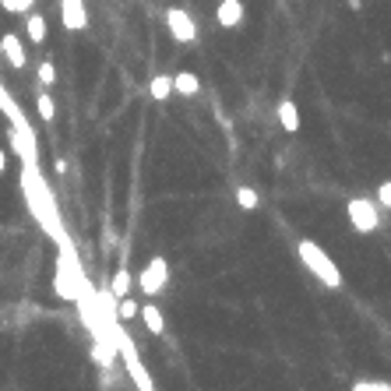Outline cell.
<instances>
[{
    "instance_id": "cell-1",
    "label": "cell",
    "mask_w": 391,
    "mask_h": 391,
    "mask_svg": "<svg viewBox=\"0 0 391 391\" xmlns=\"http://www.w3.org/2000/svg\"><path fill=\"white\" fill-rule=\"evenodd\" d=\"M21 191H25V204H28V212L36 215V222H39L53 240L64 236V226H60L56 204H53V194H50V187H46L43 173H39V162H21Z\"/></svg>"
},
{
    "instance_id": "cell-2",
    "label": "cell",
    "mask_w": 391,
    "mask_h": 391,
    "mask_svg": "<svg viewBox=\"0 0 391 391\" xmlns=\"http://www.w3.org/2000/svg\"><path fill=\"white\" fill-rule=\"evenodd\" d=\"M296 251H299V261H304V268H307V272H310L324 289H342V286H346V279H342V272H339V264L324 254L321 244H314V240H299Z\"/></svg>"
},
{
    "instance_id": "cell-3",
    "label": "cell",
    "mask_w": 391,
    "mask_h": 391,
    "mask_svg": "<svg viewBox=\"0 0 391 391\" xmlns=\"http://www.w3.org/2000/svg\"><path fill=\"white\" fill-rule=\"evenodd\" d=\"M138 282V289L145 293V296H159V293H166V286H169V261L166 257H148V264L141 268V275L134 279Z\"/></svg>"
},
{
    "instance_id": "cell-4",
    "label": "cell",
    "mask_w": 391,
    "mask_h": 391,
    "mask_svg": "<svg viewBox=\"0 0 391 391\" xmlns=\"http://www.w3.org/2000/svg\"><path fill=\"white\" fill-rule=\"evenodd\" d=\"M346 215H349V222H352L356 233H377V226H381L377 204L367 201V198H352V201H346Z\"/></svg>"
},
{
    "instance_id": "cell-5",
    "label": "cell",
    "mask_w": 391,
    "mask_h": 391,
    "mask_svg": "<svg viewBox=\"0 0 391 391\" xmlns=\"http://www.w3.org/2000/svg\"><path fill=\"white\" fill-rule=\"evenodd\" d=\"M166 28H169V36L176 43H194L198 39V21L191 18L187 8H166Z\"/></svg>"
},
{
    "instance_id": "cell-6",
    "label": "cell",
    "mask_w": 391,
    "mask_h": 391,
    "mask_svg": "<svg viewBox=\"0 0 391 391\" xmlns=\"http://www.w3.org/2000/svg\"><path fill=\"white\" fill-rule=\"evenodd\" d=\"M60 21H64L67 32H81V28H88L85 0H60Z\"/></svg>"
},
{
    "instance_id": "cell-7",
    "label": "cell",
    "mask_w": 391,
    "mask_h": 391,
    "mask_svg": "<svg viewBox=\"0 0 391 391\" xmlns=\"http://www.w3.org/2000/svg\"><path fill=\"white\" fill-rule=\"evenodd\" d=\"M0 56H4L14 71H21V67L28 64V56H25V43H21V36H18V32H4V36H0Z\"/></svg>"
},
{
    "instance_id": "cell-8",
    "label": "cell",
    "mask_w": 391,
    "mask_h": 391,
    "mask_svg": "<svg viewBox=\"0 0 391 391\" xmlns=\"http://www.w3.org/2000/svg\"><path fill=\"white\" fill-rule=\"evenodd\" d=\"M215 21L222 28H236L240 21H244V4H240V0H219L215 4Z\"/></svg>"
},
{
    "instance_id": "cell-9",
    "label": "cell",
    "mask_w": 391,
    "mask_h": 391,
    "mask_svg": "<svg viewBox=\"0 0 391 391\" xmlns=\"http://www.w3.org/2000/svg\"><path fill=\"white\" fill-rule=\"evenodd\" d=\"M201 92V81L194 71H176L173 74V96H184V99H194Z\"/></svg>"
},
{
    "instance_id": "cell-10",
    "label": "cell",
    "mask_w": 391,
    "mask_h": 391,
    "mask_svg": "<svg viewBox=\"0 0 391 391\" xmlns=\"http://www.w3.org/2000/svg\"><path fill=\"white\" fill-rule=\"evenodd\" d=\"M279 124H282V131H289V134H296L299 131V109H296V103L293 99H279Z\"/></svg>"
},
{
    "instance_id": "cell-11",
    "label": "cell",
    "mask_w": 391,
    "mask_h": 391,
    "mask_svg": "<svg viewBox=\"0 0 391 391\" xmlns=\"http://www.w3.org/2000/svg\"><path fill=\"white\" fill-rule=\"evenodd\" d=\"M25 32H28V43L43 46V43H46V18H43L39 11H28V14H25Z\"/></svg>"
},
{
    "instance_id": "cell-12",
    "label": "cell",
    "mask_w": 391,
    "mask_h": 391,
    "mask_svg": "<svg viewBox=\"0 0 391 391\" xmlns=\"http://www.w3.org/2000/svg\"><path fill=\"white\" fill-rule=\"evenodd\" d=\"M138 314H141L145 328H148L152 335H166V321H162V310H159L156 304H145V307H138Z\"/></svg>"
},
{
    "instance_id": "cell-13",
    "label": "cell",
    "mask_w": 391,
    "mask_h": 391,
    "mask_svg": "<svg viewBox=\"0 0 391 391\" xmlns=\"http://www.w3.org/2000/svg\"><path fill=\"white\" fill-rule=\"evenodd\" d=\"M148 96H152L156 103H166L173 96V78L169 74H156L152 81H148Z\"/></svg>"
},
{
    "instance_id": "cell-14",
    "label": "cell",
    "mask_w": 391,
    "mask_h": 391,
    "mask_svg": "<svg viewBox=\"0 0 391 391\" xmlns=\"http://www.w3.org/2000/svg\"><path fill=\"white\" fill-rule=\"evenodd\" d=\"M36 109H39V120H46V124H53V120H56V103L46 92V85H39V92H36Z\"/></svg>"
},
{
    "instance_id": "cell-15",
    "label": "cell",
    "mask_w": 391,
    "mask_h": 391,
    "mask_svg": "<svg viewBox=\"0 0 391 391\" xmlns=\"http://www.w3.org/2000/svg\"><path fill=\"white\" fill-rule=\"evenodd\" d=\"M131 286H134V275L127 272L124 264H120V268H116V275H113V296H116V299H120V296H127Z\"/></svg>"
},
{
    "instance_id": "cell-16",
    "label": "cell",
    "mask_w": 391,
    "mask_h": 391,
    "mask_svg": "<svg viewBox=\"0 0 391 391\" xmlns=\"http://www.w3.org/2000/svg\"><path fill=\"white\" fill-rule=\"evenodd\" d=\"M236 204L244 208V212H254V208L261 204V198H257L254 187H236Z\"/></svg>"
},
{
    "instance_id": "cell-17",
    "label": "cell",
    "mask_w": 391,
    "mask_h": 391,
    "mask_svg": "<svg viewBox=\"0 0 391 391\" xmlns=\"http://www.w3.org/2000/svg\"><path fill=\"white\" fill-rule=\"evenodd\" d=\"M116 317H120V321H134V317H138V304H134L131 296H120V299H116Z\"/></svg>"
},
{
    "instance_id": "cell-18",
    "label": "cell",
    "mask_w": 391,
    "mask_h": 391,
    "mask_svg": "<svg viewBox=\"0 0 391 391\" xmlns=\"http://www.w3.org/2000/svg\"><path fill=\"white\" fill-rule=\"evenodd\" d=\"M56 81V67H53V60H43V64H39V85H53Z\"/></svg>"
},
{
    "instance_id": "cell-19",
    "label": "cell",
    "mask_w": 391,
    "mask_h": 391,
    "mask_svg": "<svg viewBox=\"0 0 391 391\" xmlns=\"http://www.w3.org/2000/svg\"><path fill=\"white\" fill-rule=\"evenodd\" d=\"M352 391H391V384L388 381H356Z\"/></svg>"
},
{
    "instance_id": "cell-20",
    "label": "cell",
    "mask_w": 391,
    "mask_h": 391,
    "mask_svg": "<svg viewBox=\"0 0 391 391\" xmlns=\"http://www.w3.org/2000/svg\"><path fill=\"white\" fill-rule=\"evenodd\" d=\"M377 204L391 208V180H388V184H381V187H377Z\"/></svg>"
},
{
    "instance_id": "cell-21",
    "label": "cell",
    "mask_w": 391,
    "mask_h": 391,
    "mask_svg": "<svg viewBox=\"0 0 391 391\" xmlns=\"http://www.w3.org/2000/svg\"><path fill=\"white\" fill-rule=\"evenodd\" d=\"M36 8V0H14V14H28Z\"/></svg>"
},
{
    "instance_id": "cell-22",
    "label": "cell",
    "mask_w": 391,
    "mask_h": 391,
    "mask_svg": "<svg viewBox=\"0 0 391 391\" xmlns=\"http://www.w3.org/2000/svg\"><path fill=\"white\" fill-rule=\"evenodd\" d=\"M4 169H8V152L0 148V176H4Z\"/></svg>"
},
{
    "instance_id": "cell-23",
    "label": "cell",
    "mask_w": 391,
    "mask_h": 391,
    "mask_svg": "<svg viewBox=\"0 0 391 391\" xmlns=\"http://www.w3.org/2000/svg\"><path fill=\"white\" fill-rule=\"evenodd\" d=\"M0 8H4L8 14H14V0H0Z\"/></svg>"
}]
</instances>
